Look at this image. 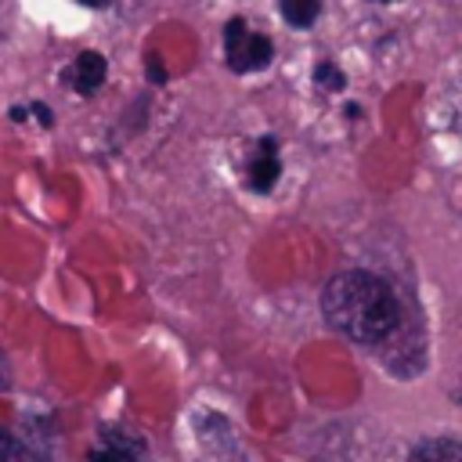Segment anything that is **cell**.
Listing matches in <instances>:
<instances>
[{"mask_svg": "<svg viewBox=\"0 0 462 462\" xmlns=\"http://www.w3.org/2000/svg\"><path fill=\"white\" fill-rule=\"evenodd\" d=\"M325 321L357 343L386 339L401 321V303L393 289L372 271H343L321 292Z\"/></svg>", "mask_w": 462, "mask_h": 462, "instance_id": "6da1fadb", "label": "cell"}, {"mask_svg": "<svg viewBox=\"0 0 462 462\" xmlns=\"http://www.w3.org/2000/svg\"><path fill=\"white\" fill-rule=\"evenodd\" d=\"M224 43H227V65H231L235 72H256V69H263V65L274 58L271 40L260 36V32H249V25L238 22V18L227 22Z\"/></svg>", "mask_w": 462, "mask_h": 462, "instance_id": "7a4b0ae2", "label": "cell"}, {"mask_svg": "<svg viewBox=\"0 0 462 462\" xmlns=\"http://www.w3.org/2000/svg\"><path fill=\"white\" fill-rule=\"evenodd\" d=\"M278 173H282V166H278V141L274 137H263L260 141V155L253 159L245 180H249L253 191H271L278 184Z\"/></svg>", "mask_w": 462, "mask_h": 462, "instance_id": "3957f363", "label": "cell"}, {"mask_svg": "<svg viewBox=\"0 0 462 462\" xmlns=\"http://www.w3.org/2000/svg\"><path fill=\"white\" fill-rule=\"evenodd\" d=\"M72 83L79 94H94L105 83V58L97 51H83L72 65Z\"/></svg>", "mask_w": 462, "mask_h": 462, "instance_id": "277c9868", "label": "cell"}, {"mask_svg": "<svg viewBox=\"0 0 462 462\" xmlns=\"http://www.w3.org/2000/svg\"><path fill=\"white\" fill-rule=\"evenodd\" d=\"M408 462H462V444L458 440H422Z\"/></svg>", "mask_w": 462, "mask_h": 462, "instance_id": "5b68a950", "label": "cell"}, {"mask_svg": "<svg viewBox=\"0 0 462 462\" xmlns=\"http://www.w3.org/2000/svg\"><path fill=\"white\" fill-rule=\"evenodd\" d=\"M278 7H282V18L289 22V25H296V29H303V25H310L314 18H318V0H278Z\"/></svg>", "mask_w": 462, "mask_h": 462, "instance_id": "8992f818", "label": "cell"}, {"mask_svg": "<svg viewBox=\"0 0 462 462\" xmlns=\"http://www.w3.org/2000/svg\"><path fill=\"white\" fill-rule=\"evenodd\" d=\"M314 83H318L321 90H343V87H346L343 72H339L332 61H321V65L314 69Z\"/></svg>", "mask_w": 462, "mask_h": 462, "instance_id": "52a82bcc", "label": "cell"}, {"mask_svg": "<svg viewBox=\"0 0 462 462\" xmlns=\"http://www.w3.org/2000/svg\"><path fill=\"white\" fill-rule=\"evenodd\" d=\"M90 462H137V455L130 448H97L90 451Z\"/></svg>", "mask_w": 462, "mask_h": 462, "instance_id": "ba28073f", "label": "cell"}, {"mask_svg": "<svg viewBox=\"0 0 462 462\" xmlns=\"http://www.w3.org/2000/svg\"><path fill=\"white\" fill-rule=\"evenodd\" d=\"M18 455H22L18 440L7 430H0V462H18Z\"/></svg>", "mask_w": 462, "mask_h": 462, "instance_id": "9c48e42d", "label": "cell"}, {"mask_svg": "<svg viewBox=\"0 0 462 462\" xmlns=\"http://www.w3.org/2000/svg\"><path fill=\"white\" fill-rule=\"evenodd\" d=\"M7 383H11V368H7V357L0 354V390H4Z\"/></svg>", "mask_w": 462, "mask_h": 462, "instance_id": "30bf717a", "label": "cell"}, {"mask_svg": "<svg viewBox=\"0 0 462 462\" xmlns=\"http://www.w3.org/2000/svg\"><path fill=\"white\" fill-rule=\"evenodd\" d=\"M32 112H36V116H40V123H43V126H51V108H43V105H36V108H32Z\"/></svg>", "mask_w": 462, "mask_h": 462, "instance_id": "8fae6325", "label": "cell"}, {"mask_svg": "<svg viewBox=\"0 0 462 462\" xmlns=\"http://www.w3.org/2000/svg\"><path fill=\"white\" fill-rule=\"evenodd\" d=\"M148 76H152V79H162L166 72H162V65H155V61H148Z\"/></svg>", "mask_w": 462, "mask_h": 462, "instance_id": "7c38bea8", "label": "cell"}, {"mask_svg": "<svg viewBox=\"0 0 462 462\" xmlns=\"http://www.w3.org/2000/svg\"><path fill=\"white\" fill-rule=\"evenodd\" d=\"M79 4H87V7H108L112 0H79Z\"/></svg>", "mask_w": 462, "mask_h": 462, "instance_id": "4fadbf2b", "label": "cell"}]
</instances>
